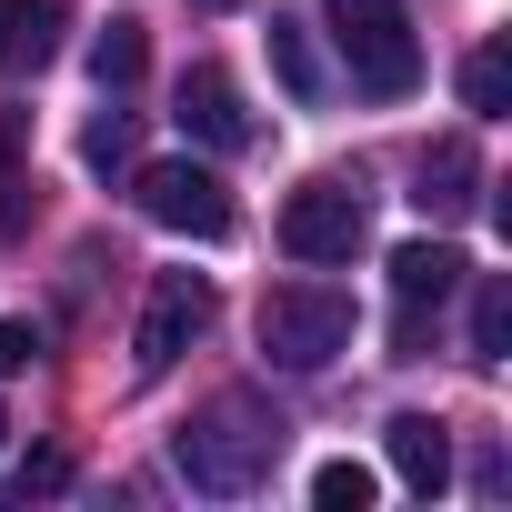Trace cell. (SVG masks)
Here are the masks:
<instances>
[{"mask_svg": "<svg viewBox=\"0 0 512 512\" xmlns=\"http://www.w3.org/2000/svg\"><path fill=\"white\" fill-rule=\"evenodd\" d=\"M262 352H272L282 372H332V362L352 352V292H332V282H282V292H262Z\"/></svg>", "mask_w": 512, "mask_h": 512, "instance_id": "obj_3", "label": "cell"}, {"mask_svg": "<svg viewBox=\"0 0 512 512\" xmlns=\"http://www.w3.org/2000/svg\"><path fill=\"white\" fill-rule=\"evenodd\" d=\"M81 161H91V171H131V111H101L91 141H81Z\"/></svg>", "mask_w": 512, "mask_h": 512, "instance_id": "obj_17", "label": "cell"}, {"mask_svg": "<svg viewBox=\"0 0 512 512\" xmlns=\"http://www.w3.org/2000/svg\"><path fill=\"white\" fill-rule=\"evenodd\" d=\"M191 11H241V0H191Z\"/></svg>", "mask_w": 512, "mask_h": 512, "instance_id": "obj_20", "label": "cell"}, {"mask_svg": "<svg viewBox=\"0 0 512 512\" xmlns=\"http://www.w3.org/2000/svg\"><path fill=\"white\" fill-rule=\"evenodd\" d=\"M272 71H282L292 101H322V91H332V71H322V51H312L302 21H272Z\"/></svg>", "mask_w": 512, "mask_h": 512, "instance_id": "obj_12", "label": "cell"}, {"mask_svg": "<svg viewBox=\"0 0 512 512\" xmlns=\"http://www.w3.org/2000/svg\"><path fill=\"white\" fill-rule=\"evenodd\" d=\"M31 352H41V332H31V322H0V382L31 372Z\"/></svg>", "mask_w": 512, "mask_h": 512, "instance_id": "obj_19", "label": "cell"}, {"mask_svg": "<svg viewBox=\"0 0 512 512\" xmlns=\"http://www.w3.org/2000/svg\"><path fill=\"white\" fill-rule=\"evenodd\" d=\"M382 452H392L402 492H422V502L452 482V432H442L432 412H392V422H382Z\"/></svg>", "mask_w": 512, "mask_h": 512, "instance_id": "obj_9", "label": "cell"}, {"mask_svg": "<svg viewBox=\"0 0 512 512\" xmlns=\"http://www.w3.org/2000/svg\"><path fill=\"white\" fill-rule=\"evenodd\" d=\"M171 121H181L201 151H251V141H262V121H251V101H241V81H231L221 61H191V71H181Z\"/></svg>", "mask_w": 512, "mask_h": 512, "instance_id": "obj_8", "label": "cell"}, {"mask_svg": "<svg viewBox=\"0 0 512 512\" xmlns=\"http://www.w3.org/2000/svg\"><path fill=\"white\" fill-rule=\"evenodd\" d=\"M332 41L352 61V91H372V101L422 91V31H412L402 0H332Z\"/></svg>", "mask_w": 512, "mask_h": 512, "instance_id": "obj_2", "label": "cell"}, {"mask_svg": "<svg viewBox=\"0 0 512 512\" xmlns=\"http://www.w3.org/2000/svg\"><path fill=\"white\" fill-rule=\"evenodd\" d=\"M372 492H382L372 462H322V472H312V502H322V512H372Z\"/></svg>", "mask_w": 512, "mask_h": 512, "instance_id": "obj_16", "label": "cell"}, {"mask_svg": "<svg viewBox=\"0 0 512 512\" xmlns=\"http://www.w3.org/2000/svg\"><path fill=\"white\" fill-rule=\"evenodd\" d=\"M472 181H482V171H472V141H432V151H422V191H412V201H422L432 221H452V211H472Z\"/></svg>", "mask_w": 512, "mask_h": 512, "instance_id": "obj_11", "label": "cell"}, {"mask_svg": "<svg viewBox=\"0 0 512 512\" xmlns=\"http://www.w3.org/2000/svg\"><path fill=\"white\" fill-rule=\"evenodd\" d=\"M71 31V0H0V71H41Z\"/></svg>", "mask_w": 512, "mask_h": 512, "instance_id": "obj_10", "label": "cell"}, {"mask_svg": "<svg viewBox=\"0 0 512 512\" xmlns=\"http://www.w3.org/2000/svg\"><path fill=\"white\" fill-rule=\"evenodd\" d=\"M462 272H472V262H462L452 241H402V251H392V352H402V362H422L432 312L462 292Z\"/></svg>", "mask_w": 512, "mask_h": 512, "instance_id": "obj_5", "label": "cell"}, {"mask_svg": "<svg viewBox=\"0 0 512 512\" xmlns=\"http://www.w3.org/2000/svg\"><path fill=\"white\" fill-rule=\"evenodd\" d=\"M362 231H372V211H362L352 181H302L282 201V251H292V262H352Z\"/></svg>", "mask_w": 512, "mask_h": 512, "instance_id": "obj_6", "label": "cell"}, {"mask_svg": "<svg viewBox=\"0 0 512 512\" xmlns=\"http://www.w3.org/2000/svg\"><path fill=\"white\" fill-rule=\"evenodd\" d=\"M61 482H71V462H61V452H31V462H21V482H11V502H31V492H61Z\"/></svg>", "mask_w": 512, "mask_h": 512, "instance_id": "obj_18", "label": "cell"}, {"mask_svg": "<svg viewBox=\"0 0 512 512\" xmlns=\"http://www.w3.org/2000/svg\"><path fill=\"white\" fill-rule=\"evenodd\" d=\"M272 462H282V422L262 402H241V392L211 402L201 422H181V442H171V472L191 492H262Z\"/></svg>", "mask_w": 512, "mask_h": 512, "instance_id": "obj_1", "label": "cell"}, {"mask_svg": "<svg viewBox=\"0 0 512 512\" xmlns=\"http://www.w3.org/2000/svg\"><path fill=\"white\" fill-rule=\"evenodd\" d=\"M502 91H512V71H502V41H482V51L462 61V111H472V121H502Z\"/></svg>", "mask_w": 512, "mask_h": 512, "instance_id": "obj_15", "label": "cell"}, {"mask_svg": "<svg viewBox=\"0 0 512 512\" xmlns=\"http://www.w3.org/2000/svg\"><path fill=\"white\" fill-rule=\"evenodd\" d=\"M502 352H512V282L482 272L472 282V362H502Z\"/></svg>", "mask_w": 512, "mask_h": 512, "instance_id": "obj_13", "label": "cell"}, {"mask_svg": "<svg viewBox=\"0 0 512 512\" xmlns=\"http://www.w3.org/2000/svg\"><path fill=\"white\" fill-rule=\"evenodd\" d=\"M201 332H211V282H201V272H151V302H141L131 362H141V372H171Z\"/></svg>", "mask_w": 512, "mask_h": 512, "instance_id": "obj_7", "label": "cell"}, {"mask_svg": "<svg viewBox=\"0 0 512 512\" xmlns=\"http://www.w3.org/2000/svg\"><path fill=\"white\" fill-rule=\"evenodd\" d=\"M0 442H11V412H0Z\"/></svg>", "mask_w": 512, "mask_h": 512, "instance_id": "obj_21", "label": "cell"}, {"mask_svg": "<svg viewBox=\"0 0 512 512\" xmlns=\"http://www.w3.org/2000/svg\"><path fill=\"white\" fill-rule=\"evenodd\" d=\"M141 61H151L141 21H111V31L91 41V81H101V91H131V81H141Z\"/></svg>", "mask_w": 512, "mask_h": 512, "instance_id": "obj_14", "label": "cell"}, {"mask_svg": "<svg viewBox=\"0 0 512 512\" xmlns=\"http://www.w3.org/2000/svg\"><path fill=\"white\" fill-rule=\"evenodd\" d=\"M131 201H141V221H161V231H181V241H221V231H231V191H221V171H201V161H141V171H131Z\"/></svg>", "mask_w": 512, "mask_h": 512, "instance_id": "obj_4", "label": "cell"}]
</instances>
